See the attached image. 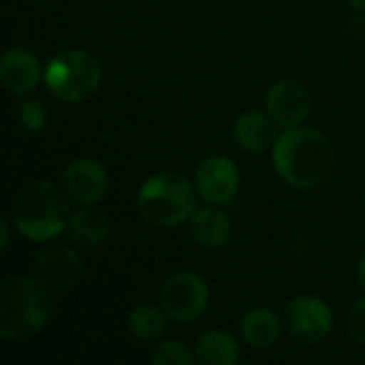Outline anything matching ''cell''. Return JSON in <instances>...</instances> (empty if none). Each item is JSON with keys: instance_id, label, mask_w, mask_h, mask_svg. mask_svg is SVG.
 <instances>
[{"instance_id": "obj_1", "label": "cell", "mask_w": 365, "mask_h": 365, "mask_svg": "<svg viewBox=\"0 0 365 365\" xmlns=\"http://www.w3.org/2000/svg\"><path fill=\"white\" fill-rule=\"evenodd\" d=\"M276 173L297 190L321 188L336 169V150L329 137L317 128L293 126L280 133L272 148Z\"/></svg>"}, {"instance_id": "obj_2", "label": "cell", "mask_w": 365, "mask_h": 365, "mask_svg": "<svg viewBox=\"0 0 365 365\" xmlns=\"http://www.w3.org/2000/svg\"><path fill=\"white\" fill-rule=\"evenodd\" d=\"M51 291L34 276H9L0 284V336L26 340L51 319Z\"/></svg>"}, {"instance_id": "obj_3", "label": "cell", "mask_w": 365, "mask_h": 365, "mask_svg": "<svg viewBox=\"0 0 365 365\" xmlns=\"http://www.w3.org/2000/svg\"><path fill=\"white\" fill-rule=\"evenodd\" d=\"M68 195L51 182L38 180L19 190L13 203V227L32 242H49L58 237L71 218Z\"/></svg>"}, {"instance_id": "obj_4", "label": "cell", "mask_w": 365, "mask_h": 365, "mask_svg": "<svg viewBox=\"0 0 365 365\" xmlns=\"http://www.w3.org/2000/svg\"><path fill=\"white\" fill-rule=\"evenodd\" d=\"M197 199L199 192L188 178L173 171H160L150 175L139 188L137 210L148 225L171 229L190 220L197 212Z\"/></svg>"}, {"instance_id": "obj_5", "label": "cell", "mask_w": 365, "mask_h": 365, "mask_svg": "<svg viewBox=\"0 0 365 365\" xmlns=\"http://www.w3.org/2000/svg\"><path fill=\"white\" fill-rule=\"evenodd\" d=\"M43 79L56 98L64 103H83L101 88L103 68L90 51L64 49L47 62Z\"/></svg>"}, {"instance_id": "obj_6", "label": "cell", "mask_w": 365, "mask_h": 365, "mask_svg": "<svg viewBox=\"0 0 365 365\" xmlns=\"http://www.w3.org/2000/svg\"><path fill=\"white\" fill-rule=\"evenodd\" d=\"M210 287L195 272H178L160 289V306L173 323H195L207 310Z\"/></svg>"}, {"instance_id": "obj_7", "label": "cell", "mask_w": 365, "mask_h": 365, "mask_svg": "<svg viewBox=\"0 0 365 365\" xmlns=\"http://www.w3.org/2000/svg\"><path fill=\"white\" fill-rule=\"evenodd\" d=\"M331 308L314 295H297L284 308V325L289 334L304 344H319L334 331Z\"/></svg>"}, {"instance_id": "obj_8", "label": "cell", "mask_w": 365, "mask_h": 365, "mask_svg": "<svg viewBox=\"0 0 365 365\" xmlns=\"http://www.w3.org/2000/svg\"><path fill=\"white\" fill-rule=\"evenodd\" d=\"M195 188L205 203L227 205L237 197L240 169L229 156L212 154L199 163L195 171Z\"/></svg>"}, {"instance_id": "obj_9", "label": "cell", "mask_w": 365, "mask_h": 365, "mask_svg": "<svg viewBox=\"0 0 365 365\" xmlns=\"http://www.w3.org/2000/svg\"><path fill=\"white\" fill-rule=\"evenodd\" d=\"M83 274L81 257L68 246H49L34 259V278L51 293L71 291Z\"/></svg>"}, {"instance_id": "obj_10", "label": "cell", "mask_w": 365, "mask_h": 365, "mask_svg": "<svg viewBox=\"0 0 365 365\" xmlns=\"http://www.w3.org/2000/svg\"><path fill=\"white\" fill-rule=\"evenodd\" d=\"M312 109L310 90L297 79H280L265 94V111L282 128L302 126Z\"/></svg>"}, {"instance_id": "obj_11", "label": "cell", "mask_w": 365, "mask_h": 365, "mask_svg": "<svg viewBox=\"0 0 365 365\" xmlns=\"http://www.w3.org/2000/svg\"><path fill=\"white\" fill-rule=\"evenodd\" d=\"M62 188L66 190L71 201L83 207H92L98 201H103V197L107 195L109 188L107 169L94 158H77L68 163V167L64 169Z\"/></svg>"}, {"instance_id": "obj_12", "label": "cell", "mask_w": 365, "mask_h": 365, "mask_svg": "<svg viewBox=\"0 0 365 365\" xmlns=\"http://www.w3.org/2000/svg\"><path fill=\"white\" fill-rule=\"evenodd\" d=\"M45 71H41V64L36 56L24 47H11L0 58V81L2 86L13 94H28L32 92Z\"/></svg>"}, {"instance_id": "obj_13", "label": "cell", "mask_w": 365, "mask_h": 365, "mask_svg": "<svg viewBox=\"0 0 365 365\" xmlns=\"http://www.w3.org/2000/svg\"><path fill=\"white\" fill-rule=\"evenodd\" d=\"M278 137V122L267 111L248 109L233 124V139L246 152H267Z\"/></svg>"}, {"instance_id": "obj_14", "label": "cell", "mask_w": 365, "mask_h": 365, "mask_svg": "<svg viewBox=\"0 0 365 365\" xmlns=\"http://www.w3.org/2000/svg\"><path fill=\"white\" fill-rule=\"evenodd\" d=\"M190 237L205 250H220L233 237V220L220 207H201L188 220Z\"/></svg>"}, {"instance_id": "obj_15", "label": "cell", "mask_w": 365, "mask_h": 365, "mask_svg": "<svg viewBox=\"0 0 365 365\" xmlns=\"http://www.w3.org/2000/svg\"><path fill=\"white\" fill-rule=\"evenodd\" d=\"M282 321L269 308H252L242 319V336L252 349H269L280 340Z\"/></svg>"}, {"instance_id": "obj_16", "label": "cell", "mask_w": 365, "mask_h": 365, "mask_svg": "<svg viewBox=\"0 0 365 365\" xmlns=\"http://www.w3.org/2000/svg\"><path fill=\"white\" fill-rule=\"evenodd\" d=\"M195 361L201 365H235L240 361V344L229 331H207L195 346Z\"/></svg>"}, {"instance_id": "obj_17", "label": "cell", "mask_w": 365, "mask_h": 365, "mask_svg": "<svg viewBox=\"0 0 365 365\" xmlns=\"http://www.w3.org/2000/svg\"><path fill=\"white\" fill-rule=\"evenodd\" d=\"M66 229L73 244L81 248H98L109 235V220L101 212L92 207H83L71 214Z\"/></svg>"}, {"instance_id": "obj_18", "label": "cell", "mask_w": 365, "mask_h": 365, "mask_svg": "<svg viewBox=\"0 0 365 365\" xmlns=\"http://www.w3.org/2000/svg\"><path fill=\"white\" fill-rule=\"evenodd\" d=\"M167 321L169 317L165 314L163 306L141 304L128 314V331L141 342H154L165 334Z\"/></svg>"}, {"instance_id": "obj_19", "label": "cell", "mask_w": 365, "mask_h": 365, "mask_svg": "<svg viewBox=\"0 0 365 365\" xmlns=\"http://www.w3.org/2000/svg\"><path fill=\"white\" fill-rule=\"evenodd\" d=\"M17 118H19V124L28 130V133H38L47 126L49 122V111L45 107L43 101L38 98H21L19 105H17Z\"/></svg>"}, {"instance_id": "obj_20", "label": "cell", "mask_w": 365, "mask_h": 365, "mask_svg": "<svg viewBox=\"0 0 365 365\" xmlns=\"http://www.w3.org/2000/svg\"><path fill=\"white\" fill-rule=\"evenodd\" d=\"M150 361L154 365H190L195 361V353L180 340H167L154 349Z\"/></svg>"}, {"instance_id": "obj_21", "label": "cell", "mask_w": 365, "mask_h": 365, "mask_svg": "<svg viewBox=\"0 0 365 365\" xmlns=\"http://www.w3.org/2000/svg\"><path fill=\"white\" fill-rule=\"evenodd\" d=\"M349 331L359 344L365 346V297H361L349 312Z\"/></svg>"}, {"instance_id": "obj_22", "label": "cell", "mask_w": 365, "mask_h": 365, "mask_svg": "<svg viewBox=\"0 0 365 365\" xmlns=\"http://www.w3.org/2000/svg\"><path fill=\"white\" fill-rule=\"evenodd\" d=\"M0 250H6V246H9V237H11V227H9V220L6 218H2L0 220Z\"/></svg>"}, {"instance_id": "obj_23", "label": "cell", "mask_w": 365, "mask_h": 365, "mask_svg": "<svg viewBox=\"0 0 365 365\" xmlns=\"http://www.w3.org/2000/svg\"><path fill=\"white\" fill-rule=\"evenodd\" d=\"M357 284L365 291V255L359 259V263H357Z\"/></svg>"}, {"instance_id": "obj_24", "label": "cell", "mask_w": 365, "mask_h": 365, "mask_svg": "<svg viewBox=\"0 0 365 365\" xmlns=\"http://www.w3.org/2000/svg\"><path fill=\"white\" fill-rule=\"evenodd\" d=\"M355 11H359V13H365V0H346Z\"/></svg>"}, {"instance_id": "obj_25", "label": "cell", "mask_w": 365, "mask_h": 365, "mask_svg": "<svg viewBox=\"0 0 365 365\" xmlns=\"http://www.w3.org/2000/svg\"><path fill=\"white\" fill-rule=\"evenodd\" d=\"M364 203H365V192H364Z\"/></svg>"}]
</instances>
